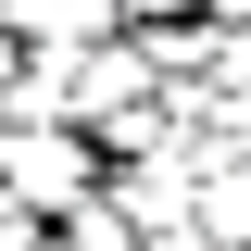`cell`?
I'll list each match as a JSON object with an SVG mask.
<instances>
[{"label":"cell","instance_id":"7a4b0ae2","mask_svg":"<svg viewBox=\"0 0 251 251\" xmlns=\"http://www.w3.org/2000/svg\"><path fill=\"white\" fill-rule=\"evenodd\" d=\"M151 100V63H138V38H100L88 63H75V138H100L113 113H138Z\"/></svg>","mask_w":251,"mask_h":251},{"label":"cell","instance_id":"3957f363","mask_svg":"<svg viewBox=\"0 0 251 251\" xmlns=\"http://www.w3.org/2000/svg\"><path fill=\"white\" fill-rule=\"evenodd\" d=\"M75 63H88V50H13L0 126H75Z\"/></svg>","mask_w":251,"mask_h":251},{"label":"cell","instance_id":"5b68a950","mask_svg":"<svg viewBox=\"0 0 251 251\" xmlns=\"http://www.w3.org/2000/svg\"><path fill=\"white\" fill-rule=\"evenodd\" d=\"M50 239H63V251H138V239H126V214L100 201V188H88V201H75V214L50 226Z\"/></svg>","mask_w":251,"mask_h":251},{"label":"cell","instance_id":"277c9868","mask_svg":"<svg viewBox=\"0 0 251 251\" xmlns=\"http://www.w3.org/2000/svg\"><path fill=\"white\" fill-rule=\"evenodd\" d=\"M201 251H251V151H201Z\"/></svg>","mask_w":251,"mask_h":251},{"label":"cell","instance_id":"6da1fadb","mask_svg":"<svg viewBox=\"0 0 251 251\" xmlns=\"http://www.w3.org/2000/svg\"><path fill=\"white\" fill-rule=\"evenodd\" d=\"M88 188H100V151L75 138V126H0V201H13L25 226H63Z\"/></svg>","mask_w":251,"mask_h":251},{"label":"cell","instance_id":"8992f818","mask_svg":"<svg viewBox=\"0 0 251 251\" xmlns=\"http://www.w3.org/2000/svg\"><path fill=\"white\" fill-rule=\"evenodd\" d=\"M201 0H126V38H151V25H188Z\"/></svg>","mask_w":251,"mask_h":251}]
</instances>
